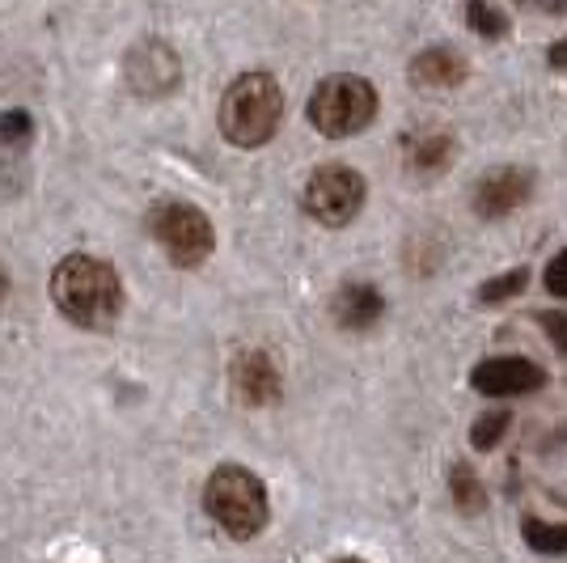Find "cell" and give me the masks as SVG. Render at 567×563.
I'll list each match as a JSON object with an SVG mask.
<instances>
[{"instance_id": "e0dca14e", "label": "cell", "mask_w": 567, "mask_h": 563, "mask_svg": "<svg viewBox=\"0 0 567 563\" xmlns=\"http://www.w3.org/2000/svg\"><path fill=\"white\" fill-rule=\"evenodd\" d=\"M466 22L478 39H504L508 34V18L499 13L496 4H487V0H471L466 4Z\"/></svg>"}, {"instance_id": "7c38bea8", "label": "cell", "mask_w": 567, "mask_h": 563, "mask_svg": "<svg viewBox=\"0 0 567 563\" xmlns=\"http://www.w3.org/2000/svg\"><path fill=\"white\" fill-rule=\"evenodd\" d=\"M466 81V60L450 48H427L411 60V85L424 90H453Z\"/></svg>"}, {"instance_id": "7a4b0ae2", "label": "cell", "mask_w": 567, "mask_h": 563, "mask_svg": "<svg viewBox=\"0 0 567 563\" xmlns=\"http://www.w3.org/2000/svg\"><path fill=\"white\" fill-rule=\"evenodd\" d=\"M284 119V90L271 72H241L220 98V132L237 149H259Z\"/></svg>"}, {"instance_id": "ac0fdd59", "label": "cell", "mask_w": 567, "mask_h": 563, "mask_svg": "<svg viewBox=\"0 0 567 563\" xmlns=\"http://www.w3.org/2000/svg\"><path fill=\"white\" fill-rule=\"evenodd\" d=\"M508 423H513V416H508L504 407H496V411H483V416L474 420V428H471V446L474 449H496L499 437L508 432Z\"/></svg>"}, {"instance_id": "ffe728a7", "label": "cell", "mask_w": 567, "mask_h": 563, "mask_svg": "<svg viewBox=\"0 0 567 563\" xmlns=\"http://www.w3.org/2000/svg\"><path fill=\"white\" fill-rule=\"evenodd\" d=\"M538 323H543L546 339H550L559 352H567V314L564 309H543V314H538Z\"/></svg>"}, {"instance_id": "5b68a950", "label": "cell", "mask_w": 567, "mask_h": 563, "mask_svg": "<svg viewBox=\"0 0 567 563\" xmlns=\"http://www.w3.org/2000/svg\"><path fill=\"white\" fill-rule=\"evenodd\" d=\"M148 229L157 237V246L169 255V263H178V267H199L216 246L213 221L195 204H183V199L157 204L148 216Z\"/></svg>"}, {"instance_id": "52a82bcc", "label": "cell", "mask_w": 567, "mask_h": 563, "mask_svg": "<svg viewBox=\"0 0 567 563\" xmlns=\"http://www.w3.org/2000/svg\"><path fill=\"white\" fill-rule=\"evenodd\" d=\"M471 386L483 399H520V395L543 390L546 373L529 356H492V360L474 365Z\"/></svg>"}, {"instance_id": "8992f818", "label": "cell", "mask_w": 567, "mask_h": 563, "mask_svg": "<svg viewBox=\"0 0 567 563\" xmlns=\"http://www.w3.org/2000/svg\"><path fill=\"white\" fill-rule=\"evenodd\" d=\"M364 178L355 174L352 165H318L306 183V212L318 221V225H331V229H343L352 225L360 208H364Z\"/></svg>"}, {"instance_id": "7402d4cb", "label": "cell", "mask_w": 567, "mask_h": 563, "mask_svg": "<svg viewBox=\"0 0 567 563\" xmlns=\"http://www.w3.org/2000/svg\"><path fill=\"white\" fill-rule=\"evenodd\" d=\"M546 60H550L555 69H567V39H559V43H550V51H546Z\"/></svg>"}, {"instance_id": "603a6c76", "label": "cell", "mask_w": 567, "mask_h": 563, "mask_svg": "<svg viewBox=\"0 0 567 563\" xmlns=\"http://www.w3.org/2000/svg\"><path fill=\"white\" fill-rule=\"evenodd\" d=\"M334 563H364V560H334Z\"/></svg>"}, {"instance_id": "ba28073f", "label": "cell", "mask_w": 567, "mask_h": 563, "mask_svg": "<svg viewBox=\"0 0 567 563\" xmlns=\"http://www.w3.org/2000/svg\"><path fill=\"white\" fill-rule=\"evenodd\" d=\"M178 55L166 48V43H157V39H144L141 48H132L127 55V81H132V90L144 98H162L169 94L174 85H178Z\"/></svg>"}, {"instance_id": "4fadbf2b", "label": "cell", "mask_w": 567, "mask_h": 563, "mask_svg": "<svg viewBox=\"0 0 567 563\" xmlns=\"http://www.w3.org/2000/svg\"><path fill=\"white\" fill-rule=\"evenodd\" d=\"M453 149L457 144H453L450 132H420V136L406 141V165L415 174H436L453 162Z\"/></svg>"}, {"instance_id": "44dd1931", "label": "cell", "mask_w": 567, "mask_h": 563, "mask_svg": "<svg viewBox=\"0 0 567 563\" xmlns=\"http://www.w3.org/2000/svg\"><path fill=\"white\" fill-rule=\"evenodd\" d=\"M546 293L550 297H567V250L550 258V267H546Z\"/></svg>"}, {"instance_id": "6da1fadb", "label": "cell", "mask_w": 567, "mask_h": 563, "mask_svg": "<svg viewBox=\"0 0 567 563\" xmlns=\"http://www.w3.org/2000/svg\"><path fill=\"white\" fill-rule=\"evenodd\" d=\"M55 309L85 330H106L123 309V284L115 267L94 255H69L51 272Z\"/></svg>"}, {"instance_id": "277c9868", "label": "cell", "mask_w": 567, "mask_h": 563, "mask_svg": "<svg viewBox=\"0 0 567 563\" xmlns=\"http://www.w3.org/2000/svg\"><path fill=\"white\" fill-rule=\"evenodd\" d=\"M373 119H378V90L364 76H352V72L327 76L309 98V123L331 141L364 132Z\"/></svg>"}, {"instance_id": "2e32d148", "label": "cell", "mask_w": 567, "mask_h": 563, "mask_svg": "<svg viewBox=\"0 0 567 563\" xmlns=\"http://www.w3.org/2000/svg\"><path fill=\"white\" fill-rule=\"evenodd\" d=\"M525 284H529V272H525V267H513V272H504V276L483 284V288H478V301H483V306H504V301H513L517 293H525Z\"/></svg>"}, {"instance_id": "3957f363", "label": "cell", "mask_w": 567, "mask_h": 563, "mask_svg": "<svg viewBox=\"0 0 567 563\" xmlns=\"http://www.w3.org/2000/svg\"><path fill=\"white\" fill-rule=\"evenodd\" d=\"M204 509L237 542L255 539L262 525H267V516H271L262 479L255 470L234 467V462H225V467H216L208 474V483H204Z\"/></svg>"}, {"instance_id": "30bf717a", "label": "cell", "mask_w": 567, "mask_h": 563, "mask_svg": "<svg viewBox=\"0 0 567 563\" xmlns=\"http://www.w3.org/2000/svg\"><path fill=\"white\" fill-rule=\"evenodd\" d=\"M234 395L246 407H271L284 395V377L276 369V360L259 348L241 352L234 360Z\"/></svg>"}, {"instance_id": "d6986e66", "label": "cell", "mask_w": 567, "mask_h": 563, "mask_svg": "<svg viewBox=\"0 0 567 563\" xmlns=\"http://www.w3.org/2000/svg\"><path fill=\"white\" fill-rule=\"evenodd\" d=\"M34 141V119L25 111H0V149H22Z\"/></svg>"}, {"instance_id": "9c48e42d", "label": "cell", "mask_w": 567, "mask_h": 563, "mask_svg": "<svg viewBox=\"0 0 567 563\" xmlns=\"http://www.w3.org/2000/svg\"><path fill=\"white\" fill-rule=\"evenodd\" d=\"M529 191H534V174L520 170V165H504L496 174L478 178V187H474V212L487 216V221H499V216H508L513 208H520L529 199Z\"/></svg>"}, {"instance_id": "9a60e30c", "label": "cell", "mask_w": 567, "mask_h": 563, "mask_svg": "<svg viewBox=\"0 0 567 563\" xmlns=\"http://www.w3.org/2000/svg\"><path fill=\"white\" fill-rule=\"evenodd\" d=\"M525 542L538 555H567V525H550L543 516H529L525 521Z\"/></svg>"}, {"instance_id": "5bb4252c", "label": "cell", "mask_w": 567, "mask_h": 563, "mask_svg": "<svg viewBox=\"0 0 567 563\" xmlns=\"http://www.w3.org/2000/svg\"><path fill=\"white\" fill-rule=\"evenodd\" d=\"M450 492H453V504H462L466 513H478V509L487 504V492H483L478 474H474L466 462H457V467L450 470Z\"/></svg>"}, {"instance_id": "8fae6325", "label": "cell", "mask_w": 567, "mask_h": 563, "mask_svg": "<svg viewBox=\"0 0 567 563\" xmlns=\"http://www.w3.org/2000/svg\"><path fill=\"white\" fill-rule=\"evenodd\" d=\"M385 314V297L373 284H343L334 293V323L343 330H369L381 323Z\"/></svg>"}]
</instances>
